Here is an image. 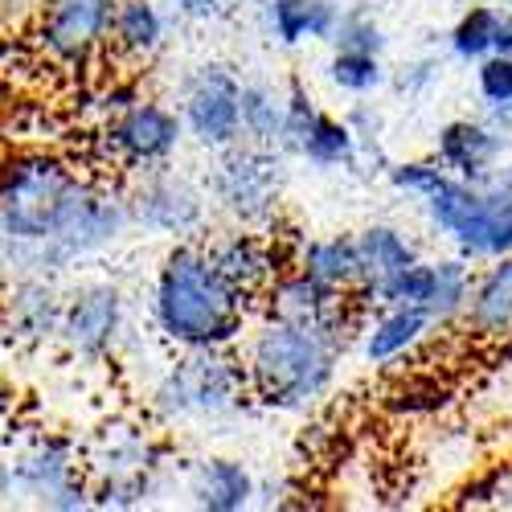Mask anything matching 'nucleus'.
<instances>
[{"mask_svg":"<svg viewBox=\"0 0 512 512\" xmlns=\"http://www.w3.org/2000/svg\"><path fill=\"white\" fill-rule=\"evenodd\" d=\"M250 304L242 291H234L201 246H177L160 263L152 312L164 340L189 349H230L242 340L250 324Z\"/></svg>","mask_w":512,"mask_h":512,"instance_id":"f257e3e1","label":"nucleus"},{"mask_svg":"<svg viewBox=\"0 0 512 512\" xmlns=\"http://www.w3.org/2000/svg\"><path fill=\"white\" fill-rule=\"evenodd\" d=\"M246 390L275 410H308L336 381L345 340L328 328H304L267 316L259 328H246Z\"/></svg>","mask_w":512,"mask_h":512,"instance_id":"f03ea898","label":"nucleus"},{"mask_svg":"<svg viewBox=\"0 0 512 512\" xmlns=\"http://www.w3.org/2000/svg\"><path fill=\"white\" fill-rule=\"evenodd\" d=\"M87 181L58 156L17 152L0 164V238L54 242Z\"/></svg>","mask_w":512,"mask_h":512,"instance_id":"7ed1b4c3","label":"nucleus"},{"mask_svg":"<svg viewBox=\"0 0 512 512\" xmlns=\"http://www.w3.org/2000/svg\"><path fill=\"white\" fill-rule=\"evenodd\" d=\"M426 218L459 246V259L512 254V197L496 185H472L443 173V181L426 193Z\"/></svg>","mask_w":512,"mask_h":512,"instance_id":"20e7f679","label":"nucleus"},{"mask_svg":"<svg viewBox=\"0 0 512 512\" xmlns=\"http://www.w3.org/2000/svg\"><path fill=\"white\" fill-rule=\"evenodd\" d=\"M246 369L226 349H189L156 386V410L164 418L226 414L246 398Z\"/></svg>","mask_w":512,"mask_h":512,"instance_id":"39448f33","label":"nucleus"},{"mask_svg":"<svg viewBox=\"0 0 512 512\" xmlns=\"http://www.w3.org/2000/svg\"><path fill=\"white\" fill-rule=\"evenodd\" d=\"M222 152L226 156L218 160V168L209 177V193L218 201V209L230 213L238 226H254V230L271 226L279 213V185H283L275 148L230 144Z\"/></svg>","mask_w":512,"mask_h":512,"instance_id":"423d86ee","label":"nucleus"},{"mask_svg":"<svg viewBox=\"0 0 512 512\" xmlns=\"http://www.w3.org/2000/svg\"><path fill=\"white\" fill-rule=\"evenodd\" d=\"M472 267L467 259H439V263H422L414 259L410 267H402L398 275H390L386 283H377L373 291H365V304H414L422 312H431L435 324H447L455 316H463L467 308V291H472Z\"/></svg>","mask_w":512,"mask_h":512,"instance_id":"0eeeda50","label":"nucleus"},{"mask_svg":"<svg viewBox=\"0 0 512 512\" xmlns=\"http://www.w3.org/2000/svg\"><path fill=\"white\" fill-rule=\"evenodd\" d=\"M181 136H185V123H181L177 111L148 103V99H136L111 119V127L103 132V148H107L111 164L144 168L148 173V168L164 164L181 148Z\"/></svg>","mask_w":512,"mask_h":512,"instance_id":"6e6552de","label":"nucleus"},{"mask_svg":"<svg viewBox=\"0 0 512 512\" xmlns=\"http://www.w3.org/2000/svg\"><path fill=\"white\" fill-rule=\"evenodd\" d=\"M115 0H46L37 46L58 66H82L107 46Z\"/></svg>","mask_w":512,"mask_h":512,"instance_id":"1a4fd4ad","label":"nucleus"},{"mask_svg":"<svg viewBox=\"0 0 512 512\" xmlns=\"http://www.w3.org/2000/svg\"><path fill=\"white\" fill-rule=\"evenodd\" d=\"M238 91L242 82L226 66H197L193 78L185 82V107L181 123L189 127V136L201 148H230L238 144L242 127H238Z\"/></svg>","mask_w":512,"mask_h":512,"instance_id":"9d476101","label":"nucleus"},{"mask_svg":"<svg viewBox=\"0 0 512 512\" xmlns=\"http://www.w3.org/2000/svg\"><path fill=\"white\" fill-rule=\"evenodd\" d=\"M127 213L148 230L173 234V238H193L205 226V193L189 177L168 173L164 164H156L136 185Z\"/></svg>","mask_w":512,"mask_h":512,"instance_id":"9b49d317","label":"nucleus"},{"mask_svg":"<svg viewBox=\"0 0 512 512\" xmlns=\"http://www.w3.org/2000/svg\"><path fill=\"white\" fill-rule=\"evenodd\" d=\"M205 259L213 263L234 291H242L246 300H263V291L271 287V279L291 263L283 259V250L271 234H259L254 226H238V230H226L218 238L201 242Z\"/></svg>","mask_w":512,"mask_h":512,"instance_id":"f8f14e48","label":"nucleus"},{"mask_svg":"<svg viewBox=\"0 0 512 512\" xmlns=\"http://www.w3.org/2000/svg\"><path fill=\"white\" fill-rule=\"evenodd\" d=\"M263 304H267V316H275V320L304 324V328H328L340 336H345L349 316H353L349 291H332L291 263L271 279V287L263 291Z\"/></svg>","mask_w":512,"mask_h":512,"instance_id":"ddd939ff","label":"nucleus"},{"mask_svg":"<svg viewBox=\"0 0 512 512\" xmlns=\"http://www.w3.org/2000/svg\"><path fill=\"white\" fill-rule=\"evenodd\" d=\"M123 332V295L111 283H87L70 295V304L62 308V328L58 336L66 340V349L78 357H107L115 349V340Z\"/></svg>","mask_w":512,"mask_h":512,"instance_id":"4468645a","label":"nucleus"},{"mask_svg":"<svg viewBox=\"0 0 512 512\" xmlns=\"http://www.w3.org/2000/svg\"><path fill=\"white\" fill-rule=\"evenodd\" d=\"M13 480L21 492L37 496V504H50V508H78L87 504V488L78 480V463L70 455L66 443L46 439L37 443L29 455H21L13 463Z\"/></svg>","mask_w":512,"mask_h":512,"instance_id":"2eb2a0df","label":"nucleus"},{"mask_svg":"<svg viewBox=\"0 0 512 512\" xmlns=\"http://www.w3.org/2000/svg\"><path fill=\"white\" fill-rule=\"evenodd\" d=\"M504 152V136L492 132L488 123L476 119H451L439 140H435V156L451 177H463L472 185H488V177L496 173V160Z\"/></svg>","mask_w":512,"mask_h":512,"instance_id":"dca6fc26","label":"nucleus"},{"mask_svg":"<svg viewBox=\"0 0 512 512\" xmlns=\"http://www.w3.org/2000/svg\"><path fill=\"white\" fill-rule=\"evenodd\" d=\"M463 324L480 340H508L512 336V254H500L484 275L472 279Z\"/></svg>","mask_w":512,"mask_h":512,"instance_id":"f3484780","label":"nucleus"},{"mask_svg":"<svg viewBox=\"0 0 512 512\" xmlns=\"http://www.w3.org/2000/svg\"><path fill=\"white\" fill-rule=\"evenodd\" d=\"M435 328V316L414 304H381V316L365 328L361 353L369 365H394L406 353H414Z\"/></svg>","mask_w":512,"mask_h":512,"instance_id":"a211bd4d","label":"nucleus"},{"mask_svg":"<svg viewBox=\"0 0 512 512\" xmlns=\"http://www.w3.org/2000/svg\"><path fill=\"white\" fill-rule=\"evenodd\" d=\"M62 308L66 304L46 279H21L5 300V320H9V332L25 340V345H46L62 328Z\"/></svg>","mask_w":512,"mask_h":512,"instance_id":"6ab92c4d","label":"nucleus"},{"mask_svg":"<svg viewBox=\"0 0 512 512\" xmlns=\"http://www.w3.org/2000/svg\"><path fill=\"white\" fill-rule=\"evenodd\" d=\"M189 496L197 508H209V512H242L250 508L254 500V476L238 459H201L189 476Z\"/></svg>","mask_w":512,"mask_h":512,"instance_id":"aec40b11","label":"nucleus"},{"mask_svg":"<svg viewBox=\"0 0 512 512\" xmlns=\"http://www.w3.org/2000/svg\"><path fill=\"white\" fill-rule=\"evenodd\" d=\"M111 50L132 58V62H148L160 46H164V13L156 0H115L111 13Z\"/></svg>","mask_w":512,"mask_h":512,"instance_id":"412c9836","label":"nucleus"},{"mask_svg":"<svg viewBox=\"0 0 512 512\" xmlns=\"http://www.w3.org/2000/svg\"><path fill=\"white\" fill-rule=\"evenodd\" d=\"M291 267H300L304 275H312L316 283L332 287V291H357L361 287V254H357V238H312L295 250Z\"/></svg>","mask_w":512,"mask_h":512,"instance_id":"4be33fe9","label":"nucleus"},{"mask_svg":"<svg viewBox=\"0 0 512 512\" xmlns=\"http://www.w3.org/2000/svg\"><path fill=\"white\" fill-rule=\"evenodd\" d=\"M357 254H361V287L353 291V300H361L365 291H373L377 283H386L390 275H398L402 267H410L418 259L414 242L394 230V226H369L357 234Z\"/></svg>","mask_w":512,"mask_h":512,"instance_id":"5701e85b","label":"nucleus"},{"mask_svg":"<svg viewBox=\"0 0 512 512\" xmlns=\"http://www.w3.org/2000/svg\"><path fill=\"white\" fill-rule=\"evenodd\" d=\"M336 17H340L336 0H267V25L283 46L328 41Z\"/></svg>","mask_w":512,"mask_h":512,"instance_id":"b1692460","label":"nucleus"},{"mask_svg":"<svg viewBox=\"0 0 512 512\" xmlns=\"http://www.w3.org/2000/svg\"><path fill=\"white\" fill-rule=\"evenodd\" d=\"M283 148L308 156L320 168H332V164H349L357 156V132H353V123H345V119H336V115L316 107L312 119Z\"/></svg>","mask_w":512,"mask_h":512,"instance_id":"393cba45","label":"nucleus"},{"mask_svg":"<svg viewBox=\"0 0 512 512\" xmlns=\"http://www.w3.org/2000/svg\"><path fill=\"white\" fill-rule=\"evenodd\" d=\"M238 127L250 144L259 148H279L283 140V99L267 82H246L238 91Z\"/></svg>","mask_w":512,"mask_h":512,"instance_id":"a878e982","label":"nucleus"},{"mask_svg":"<svg viewBox=\"0 0 512 512\" xmlns=\"http://www.w3.org/2000/svg\"><path fill=\"white\" fill-rule=\"evenodd\" d=\"M156 467V451L144 431H123V426H107L103 431V455H99V472L103 480L119 476H148Z\"/></svg>","mask_w":512,"mask_h":512,"instance_id":"bb28decb","label":"nucleus"},{"mask_svg":"<svg viewBox=\"0 0 512 512\" xmlns=\"http://www.w3.org/2000/svg\"><path fill=\"white\" fill-rule=\"evenodd\" d=\"M492 37H496V9L492 5H472L451 29V50L463 62H480L492 54Z\"/></svg>","mask_w":512,"mask_h":512,"instance_id":"cd10ccee","label":"nucleus"},{"mask_svg":"<svg viewBox=\"0 0 512 512\" xmlns=\"http://www.w3.org/2000/svg\"><path fill=\"white\" fill-rule=\"evenodd\" d=\"M328 78L336 82L340 91L349 95H369L386 82V70H381L377 54H361V50H336L328 62Z\"/></svg>","mask_w":512,"mask_h":512,"instance_id":"c85d7f7f","label":"nucleus"},{"mask_svg":"<svg viewBox=\"0 0 512 512\" xmlns=\"http://www.w3.org/2000/svg\"><path fill=\"white\" fill-rule=\"evenodd\" d=\"M332 46L336 50H361V54H381V46H386V33H381V25L369 17V13H345L340 9L336 25H332Z\"/></svg>","mask_w":512,"mask_h":512,"instance_id":"c756f323","label":"nucleus"},{"mask_svg":"<svg viewBox=\"0 0 512 512\" xmlns=\"http://www.w3.org/2000/svg\"><path fill=\"white\" fill-rule=\"evenodd\" d=\"M480 95L492 111H512V54H488L476 70Z\"/></svg>","mask_w":512,"mask_h":512,"instance_id":"7c9ffc66","label":"nucleus"},{"mask_svg":"<svg viewBox=\"0 0 512 512\" xmlns=\"http://www.w3.org/2000/svg\"><path fill=\"white\" fill-rule=\"evenodd\" d=\"M443 173H447V168L439 160H406V164H394L390 168V185L402 189V193L426 197V193H431L443 181Z\"/></svg>","mask_w":512,"mask_h":512,"instance_id":"2f4dec72","label":"nucleus"},{"mask_svg":"<svg viewBox=\"0 0 512 512\" xmlns=\"http://www.w3.org/2000/svg\"><path fill=\"white\" fill-rule=\"evenodd\" d=\"M164 5H173L185 17H218L226 9V0H164Z\"/></svg>","mask_w":512,"mask_h":512,"instance_id":"473e14b6","label":"nucleus"},{"mask_svg":"<svg viewBox=\"0 0 512 512\" xmlns=\"http://www.w3.org/2000/svg\"><path fill=\"white\" fill-rule=\"evenodd\" d=\"M492 54H512V13H496V37Z\"/></svg>","mask_w":512,"mask_h":512,"instance_id":"72a5a7b5","label":"nucleus"},{"mask_svg":"<svg viewBox=\"0 0 512 512\" xmlns=\"http://www.w3.org/2000/svg\"><path fill=\"white\" fill-rule=\"evenodd\" d=\"M488 185H496L500 193H508V197H512V164H504L500 173H492V177H488Z\"/></svg>","mask_w":512,"mask_h":512,"instance_id":"f704fd0d","label":"nucleus"},{"mask_svg":"<svg viewBox=\"0 0 512 512\" xmlns=\"http://www.w3.org/2000/svg\"><path fill=\"white\" fill-rule=\"evenodd\" d=\"M0 406H5V390H0Z\"/></svg>","mask_w":512,"mask_h":512,"instance_id":"c9c22d12","label":"nucleus"}]
</instances>
